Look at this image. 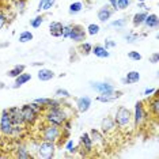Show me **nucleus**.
<instances>
[{
	"instance_id": "obj_48",
	"label": "nucleus",
	"mask_w": 159,
	"mask_h": 159,
	"mask_svg": "<svg viewBox=\"0 0 159 159\" xmlns=\"http://www.w3.org/2000/svg\"><path fill=\"white\" fill-rule=\"evenodd\" d=\"M31 66L33 67H42L44 66V63H31Z\"/></svg>"
},
{
	"instance_id": "obj_10",
	"label": "nucleus",
	"mask_w": 159,
	"mask_h": 159,
	"mask_svg": "<svg viewBox=\"0 0 159 159\" xmlns=\"http://www.w3.org/2000/svg\"><path fill=\"white\" fill-rule=\"evenodd\" d=\"M86 37H87V33H86L84 27L80 26V25H72V30L68 38L76 42V44H80V42L86 41Z\"/></svg>"
},
{
	"instance_id": "obj_46",
	"label": "nucleus",
	"mask_w": 159,
	"mask_h": 159,
	"mask_svg": "<svg viewBox=\"0 0 159 159\" xmlns=\"http://www.w3.org/2000/svg\"><path fill=\"white\" fill-rule=\"evenodd\" d=\"M155 91H157V89H154V87H148V89H146V90L143 91V95H144V97H151Z\"/></svg>"
},
{
	"instance_id": "obj_51",
	"label": "nucleus",
	"mask_w": 159,
	"mask_h": 159,
	"mask_svg": "<svg viewBox=\"0 0 159 159\" xmlns=\"http://www.w3.org/2000/svg\"><path fill=\"white\" fill-rule=\"evenodd\" d=\"M7 2H11V3H14V2H15V0H7Z\"/></svg>"
},
{
	"instance_id": "obj_26",
	"label": "nucleus",
	"mask_w": 159,
	"mask_h": 159,
	"mask_svg": "<svg viewBox=\"0 0 159 159\" xmlns=\"http://www.w3.org/2000/svg\"><path fill=\"white\" fill-rule=\"evenodd\" d=\"M122 37H124L125 42H128V44H136L143 35H140L139 33H135V31H128V33L122 34Z\"/></svg>"
},
{
	"instance_id": "obj_27",
	"label": "nucleus",
	"mask_w": 159,
	"mask_h": 159,
	"mask_svg": "<svg viewBox=\"0 0 159 159\" xmlns=\"http://www.w3.org/2000/svg\"><path fill=\"white\" fill-rule=\"evenodd\" d=\"M26 70V66H23V64H16L14 68H11V70H8V72H7V76L8 78H12L15 79L19 74H22V72Z\"/></svg>"
},
{
	"instance_id": "obj_16",
	"label": "nucleus",
	"mask_w": 159,
	"mask_h": 159,
	"mask_svg": "<svg viewBox=\"0 0 159 159\" xmlns=\"http://www.w3.org/2000/svg\"><path fill=\"white\" fill-rule=\"evenodd\" d=\"M91 98L89 95H83V97H79L76 98V110L79 113H86V111L90 110L91 107Z\"/></svg>"
},
{
	"instance_id": "obj_13",
	"label": "nucleus",
	"mask_w": 159,
	"mask_h": 159,
	"mask_svg": "<svg viewBox=\"0 0 159 159\" xmlns=\"http://www.w3.org/2000/svg\"><path fill=\"white\" fill-rule=\"evenodd\" d=\"M90 89L98 94H102L114 90V86L110 82H90Z\"/></svg>"
},
{
	"instance_id": "obj_33",
	"label": "nucleus",
	"mask_w": 159,
	"mask_h": 159,
	"mask_svg": "<svg viewBox=\"0 0 159 159\" xmlns=\"http://www.w3.org/2000/svg\"><path fill=\"white\" fill-rule=\"evenodd\" d=\"M99 31H101V27L97 23H90L87 29H86V33L89 35H97V34H99Z\"/></svg>"
},
{
	"instance_id": "obj_6",
	"label": "nucleus",
	"mask_w": 159,
	"mask_h": 159,
	"mask_svg": "<svg viewBox=\"0 0 159 159\" xmlns=\"http://www.w3.org/2000/svg\"><path fill=\"white\" fill-rule=\"evenodd\" d=\"M12 128H14V125L11 122V118H10L8 110L3 109L2 113H0V133L4 136H11Z\"/></svg>"
},
{
	"instance_id": "obj_31",
	"label": "nucleus",
	"mask_w": 159,
	"mask_h": 159,
	"mask_svg": "<svg viewBox=\"0 0 159 159\" xmlns=\"http://www.w3.org/2000/svg\"><path fill=\"white\" fill-rule=\"evenodd\" d=\"M128 23V18H120V19H116L113 22H110V26L111 27H116V29H124Z\"/></svg>"
},
{
	"instance_id": "obj_17",
	"label": "nucleus",
	"mask_w": 159,
	"mask_h": 159,
	"mask_svg": "<svg viewBox=\"0 0 159 159\" xmlns=\"http://www.w3.org/2000/svg\"><path fill=\"white\" fill-rule=\"evenodd\" d=\"M113 14H114V11L111 10V7L109 4H106V6H102L98 10V12H97V16H98L99 22L106 23V22H109V19L113 16Z\"/></svg>"
},
{
	"instance_id": "obj_5",
	"label": "nucleus",
	"mask_w": 159,
	"mask_h": 159,
	"mask_svg": "<svg viewBox=\"0 0 159 159\" xmlns=\"http://www.w3.org/2000/svg\"><path fill=\"white\" fill-rule=\"evenodd\" d=\"M37 157L42 159H52L56 154V143L41 140L37 144Z\"/></svg>"
},
{
	"instance_id": "obj_49",
	"label": "nucleus",
	"mask_w": 159,
	"mask_h": 159,
	"mask_svg": "<svg viewBox=\"0 0 159 159\" xmlns=\"http://www.w3.org/2000/svg\"><path fill=\"white\" fill-rule=\"evenodd\" d=\"M6 87V86H4V83H3V82H0V90H2V89H4Z\"/></svg>"
},
{
	"instance_id": "obj_22",
	"label": "nucleus",
	"mask_w": 159,
	"mask_h": 159,
	"mask_svg": "<svg viewBox=\"0 0 159 159\" xmlns=\"http://www.w3.org/2000/svg\"><path fill=\"white\" fill-rule=\"evenodd\" d=\"M31 80V75L30 74H26V72H22V74H19L18 76L15 78V83H14V86H12V89H19L20 86H23V84H26L27 82H30Z\"/></svg>"
},
{
	"instance_id": "obj_19",
	"label": "nucleus",
	"mask_w": 159,
	"mask_h": 159,
	"mask_svg": "<svg viewBox=\"0 0 159 159\" xmlns=\"http://www.w3.org/2000/svg\"><path fill=\"white\" fill-rule=\"evenodd\" d=\"M139 80H140L139 71H129L128 74L125 75V78L121 79L122 84H133V83H137Z\"/></svg>"
},
{
	"instance_id": "obj_29",
	"label": "nucleus",
	"mask_w": 159,
	"mask_h": 159,
	"mask_svg": "<svg viewBox=\"0 0 159 159\" xmlns=\"http://www.w3.org/2000/svg\"><path fill=\"white\" fill-rule=\"evenodd\" d=\"M33 38H34L33 33H31V31H29V30H23L22 33L19 34V42H22V44H26V42H30Z\"/></svg>"
},
{
	"instance_id": "obj_32",
	"label": "nucleus",
	"mask_w": 159,
	"mask_h": 159,
	"mask_svg": "<svg viewBox=\"0 0 159 159\" xmlns=\"http://www.w3.org/2000/svg\"><path fill=\"white\" fill-rule=\"evenodd\" d=\"M91 49H93V45L90 44V42H80V45H79V50H80V53L82 55H84V56H87L91 53Z\"/></svg>"
},
{
	"instance_id": "obj_1",
	"label": "nucleus",
	"mask_w": 159,
	"mask_h": 159,
	"mask_svg": "<svg viewBox=\"0 0 159 159\" xmlns=\"http://www.w3.org/2000/svg\"><path fill=\"white\" fill-rule=\"evenodd\" d=\"M114 122L117 125V129L122 133H131L135 131V122H133L132 111L125 106H118L114 114Z\"/></svg>"
},
{
	"instance_id": "obj_4",
	"label": "nucleus",
	"mask_w": 159,
	"mask_h": 159,
	"mask_svg": "<svg viewBox=\"0 0 159 159\" xmlns=\"http://www.w3.org/2000/svg\"><path fill=\"white\" fill-rule=\"evenodd\" d=\"M61 139V126L53 125V124H46L44 122V126L41 128V140L52 143H59Z\"/></svg>"
},
{
	"instance_id": "obj_45",
	"label": "nucleus",
	"mask_w": 159,
	"mask_h": 159,
	"mask_svg": "<svg viewBox=\"0 0 159 159\" xmlns=\"http://www.w3.org/2000/svg\"><path fill=\"white\" fill-rule=\"evenodd\" d=\"M150 63H152V64H158L159 63V53L158 52H154L152 55L150 56Z\"/></svg>"
},
{
	"instance_id": "obj_25",
	"label": "nucleus",
	"mask_w": 159,
	"mask_h": 159,
	"mask_svg": "<svg viewBox=\"0 0 159 159\" xmlns=\"http://www.w3.org/2000/svg\"><path fill=\"white\" fill-rule=\"evenodd\" d=\"M15 157L19 158V159H29V158L33 157V155H31L30 150H27L26 147L20 144V146H18L15 148Z\"/></svg>"
},
{
	"instance_id": "obj_50",
	"label": "nucleus",
	"mask_w": 159,
	"mask_h": 159,
	"mask_svg": "<svg viewBox=\"0 0 159 159\" xmlns=\"http://www.w3.org/2000/svg\"><path fill=\"white\" fill-rule=\"evenodd\" d=\"M136 2H137V3H146L147 0H136Z\"/></svg>"
},
{
	"instance_id": "obj_12",
	"label": "nucleus",
	"mask_w": 159,
	"mask_h": 159,
	"mask_svg": "<svg viewBox=\"0 0 159 159\" xmlns=\"http://www.w3.org/2000/svg\"><path fill=\"white\" fill-rule=\"evenodd\" d=\"M79 143H80V150L84 151V155H87L94 151V144H93V140H91V137H90L89 132L82 133Z\"/></svg>"
},
{
	"instance_id": "obj_42",
	"label": "nucleus",
	"mask_w": 159,
	"mask_h": 159,
	"mask_svg": "<svg viewBox=\"0 0 159 159\" xmlns=\"http://www.w3.org/2000/svg\"><path fill=\"white\" fill-rule=\"evenodd\" d=\"M55 4H56V0H45L44 6H42V11H49Z\"/></svg>"
},
{
	"instance_id": "obj_41",
	"label": "nucleus",
	"mask_w": 159,
	"mask_h": 159,
	"mask_svg": "<svg viewBox=\"0 0 159 159\" xmlns=\"http://www.w3.org/2000/svg\"><path fill=\"white\" fill-rule=\"evenodd\" d=\"M128 57L133 61H140L142 60V55H140L139 52H136V50H131V52H128Z\"/></svg>"
},
{
	"instance_id": "obj_11",
	"label": "nucleus",
	"mask_w": 159,
	"mask_h": 159,
	"mask_svg": "<svg viewBox=\"0 0 159 159\" xmlns=\"http://www.w3.org/2000/svg\"><path fill=\"white\" fill-rule=\"evenodd\" d=\"M90 133V137L93 140V144H94V148H103L106 146V137L103 136V133L99 131V129H91L89 132Z\"/></svg>"
},
{
	"instance_id": "obj_43",
	"label": "nucleus",
	"mask_w": 159,
	"mask_h": 159,
	"mask_svg": "<svg viewBox=\"0 0 159 159\" xmlns=\"http://www.w3.org/2000/svg\"><path fill=\"white\" fill-rule=\"evenodd\" d=\"M7 23H8V18H7V15L2 11V10H0V29H3Z\"/></svg>"
},
{
	"instance_id": "obj_14",
	"label": "nucleus",
	"mask_w": 159,
	"mask_h": 159,
	"mask_svg": "<svg viewBox=\"0 0 159 159\" xmlns=\"http://www.w3.org/2000/svg\"><path fill=\"white\" fill-rule=\"evenodd\" d=\"M121 95H122V93L116 91V89H114V90H111V91L99 94V95L97 97V101H98V102H102V103H107V102H113V101L118 99Z\"/></svg>"
},
{
	"instance_id": "obj_21",
	"label": "nucleus",
	"mask_w": 159,
	"mask_h": 159,
	"mask_svg": "<svg viewBox=\"0 0 159 159\" xmlns=\"http://www.w3.org/2000/svg\"><path fill=\"white\" fill-rule=\"evenodd\" d=\"M55 76H56L55 72L52 70H48V68H41V70L37 72V78H38V80H41V82L52 80Z\"/></svg>"
},
{
	"instance_id": "obj_39",
	"label": "nucleus",
	"mask_w": 159,
	"mask_h": 159,
	"mask_svg": "<svg viewBox=\"0 0 159 159\" xmlns=\"http://www.w3.org/2000/svg\"><path fill=\"white\" fill-rule=\"evenodd\" d=\"M132 0H117V7L118 10H126L129 6H131Z\"/></svg>"
},
{
	"instance_id": "obj_30",
	"label": "nucleus",
	"mask_w": 159,
	"mask_h": 159,
	"mask_svg": "<svg viewBox=\"0 0 159 159\" xmlns=\"http://www.w3.org/2000/svg\"><path fill=\"white\" fill-rule=\"evenodd\" d=\"M34 102H37L38 105H41L44 109H48L50 107V105L53 102V98H46V97H41V98H35Z\"/></svg>"
},
{
	"instance_id": "obj_9",
	"label": "nucleus",
	"mask_w": 159,
	"mask_h": 159,
	"mask_svg": "<svg viewBox=\"0 0 159 159\" xmlns=\"http://www.w3.org/2000/svg\"><path fill=\"white\" fill-rule=\"evenodd\" d=\"M118 129H117V125L114 122V118L113 117H105L102 121H101V132L103 133L105 137L113 135L116 133Z\"/></svg>"
},
{
	"instance_id": "obj_28",
	"label": "nucleus",
	"mask_w": 159,
	"mask_h": 159,
	"mask_svg": "<svg viewBox=\"0 0 159 159\" xmlns=\"http://www.w3.org/2000/svg\"><path fill=\"white\" fill-rule=\"evenodd\" d=\"M83 10V3L82 2H74L70 4V8H68V12L71 14V15H76Z\"/></svg>"
},
{
	"instance_id": "obj_23",
	"label": "nucleus",
	"mask_w": 159,
	"mask_h": 159,
	"mask_svg": "<svg viewBox=\"0 0 159 159\" xmlns=\"http://www.w3.org/2000/svg\"><path fill=\"white\" fill-rule=\"evenodd\" d=\"M61 30H63V23L53 20L49 25V33L52 37H61Z\"/></svg>"
},
{
	"instance_id": "obj_8",
	"label": "nucleus",
	"mask_w": 159,
	"mask_h": 159,
	"mask_svg": "<svg viewBox=\"0 0 159 159\" xmlns=\"http://www.w3.org/2000/svg\"><path fill=\"white\" fill-rule=\"evenodd\" d=\"M147 98H148L147 102L144 103V105H147L146 109L148 111V114L152 116L155 120H157L158 116H159V98L157 95V91H155L151 97H147Z\"/></svg>"
},
{
	"instance_id": "obj_44",
	"label": "nucleus",
	"mask_w": 159,
	"mask_h": 159,
	"mask_svg": "<svg viewBox=\"0 0 159 159\" xmlns=\"http://www.w3.org/2000/svg\"><path fill=\"white\" fill-rule=\"evenodd\" d=\"M116 41H113V39H105V48L106 49H113V48H116Z\"/></svg>"
},
{
	"instance_id": "obj_7",
	"label": "nucleus",
	"mask_w": 159,
	"mask_h": 159,
	"mask_svg": "<svg viewBox=\"0 0 159 159\" xmlns=\"http://www.w3.org/2000/svg\"><path fill=\"white\" fill-rule=\"evenodd\" d=\"M20 111H22V117H23V124L25 126H33L35 122L38 121V116L35 111L31 109L30 106L27 105H23L22 107H20Z\"/></svg>"
},
{
	"instance_id": "obj_3",
	"label": "nucleus",
	"mask_w": 159,
	"mask_h": 159,
	"mask_svg": "<svg viewBox=\"0 0 159 159\" xmlns=\"http://www.w3.org/2000/svg\"><path fill=\"white\" fill-rule=\"evenodd\" d=\"M132 114H133V122H135L136 128H143L150 121V114H148L143 101H137L135 103V109H133Z\"/></svg>"
},
{
	"instance_id": "obj_47",
	"label": "nucleus",
	"mask_w": 159,
	"mask_h": 159,
	"mask_svg": "<svg viewBox=\"0 0 159 159\" xmlns=\"http://www.w3.org/2000/svg\"><path fill=\"white\" fill-rule=\"evenodd\" d=\"M107 2H109L107 4H109V6L111 7V10H113L114 12L117 11V10H118V7H117V0H107Z\"/></svg>"
},
{
	"instance_id": "obj_35",
	"label": "nucleus",
	"mask_w": 159,
	"mask_h": 159,
	"mask_svg": "<svg viewBox=\"0 0 159 159\" xmlns=\"http://www.w3.org/2000/svg\"><path fill=\"white\" fill-rule=\"evenodd\" d=\"M55 95H56V98H59V99H67V98H70L71 97V94L66 89H57Z\"/></svg>"
},
{
	"instance_id": "obj_37",
	"label": "nucleus",
	"mask_w": 159,
	"mask_h": 159,
	"mask_svg": "<svg viewBox=\"0 0 159 159\" xmlns=\"http://www.w3.org/2000/svg\"><path fill=\"white\" fill-rule=\"evenodd\" d=\"M71 30H72V25L71 23H67V25H63V30H61V37L63 38H68L71 34Z\"/></svg>"
},
{
	"instance_id": "obj_20",
	"label": "nucleus",
	"mask_w": 159,
	"mask_h": 159,
	"mask_svg": "<svg viewBox=\"0 0 159 159\" xmlns=\"http://www.w3.org/2000/svg\"><path fill=\"white\" fill-rule=\"evenodd\" d=\"M158 25H159V18L157 14H147L143 26H146L147 29H157Z\"/></svg>"
},
{
	"instance_id": "obj_24",
	"label": "nucleus",
	"mask_w": 159,
	"mask_h": 159,
	"mask_svg": "<svg viewBox=\"0 0 159 159\" xmlns=\"http://www.w3.org/2000/svg\"><path fill=\"white\" fill-rule=\"evenodd\" d=\"M147 14H148V11H140V12H136L135 15H133V18H132V25H133V26H135V27L143 26L144 19H146Z\"/></svg>"
},
{
	"instance_id": "obj_36",
	"label": "nucleus",
	"mask_w": 159,
	"mask_h": 159,
	"mask_svg": "<svg viewBox=\"0 0 159 159\" xmlns=\"http://www.w3.org/2000/svg\"><path fill=\"white\" fill-rule=\"evenodd\" d=\"M66 151L67 152H70V154H75L78 151L76 146H75V143H74V140L72 139H68L66 142Z\"/></svg>"
},
{
	"instance_id": "obj_15",
	"label": "nucleus",
	"mask_w": 159,
	"mask_h": 159,
	"mask_svg": "<svg viewBox=\"0 0 159 159\" xmlns=\"http://www.w3.org/2000/svg\"><path fill=\"white\" fill-rule=\"evenodd\" d=\"M7 110H8V114H10V118H11L12 125H25L23 124L22 111H20L19 106H12V107H10V109H7Z\"/></svg>"
},
{
	"instance_id": "obj_34",
	"label": "nucleus",
	"mask_w": 159,
	"mask_h": 159,
	"mask_svg": "<svg viewBox=\"0 0 159 159\" xmlns=\"http://www.w3.org/2000/svg\"><path fill=\"white\" fill-rule=\"evenodd\" d=\"M42 23H44V16H42V15H37V16H34L33 19H30V26L33 29L41 27Z\"/></svg>"
},
{
	"instance_id": "obj_38",
	"label": "nucleus",
	"mask_w": 159,
	"mask_h": 159,
	"mask_svg": "<svg viewBox=\"0 0 159 159\" xmlns=\"http://www.w3.org/2000/svg\"><path fill=\"white\" fill-rule=\"evenodd\" d=\"M16 10L19 11V14H23L25 12V8H26V0H15L14 2Z\"/></svg>"
},
{
	"instance_id": "obj_18",
	"label": "nucleus",
	"mask_w": 159,
	"mask_h": 159,
	"mask_svg": "<svg viewBox=\"0 0 159 159\" xmlns=\"http://www.w3.org/2000/svg\"><path fill=\"white\" fill-rule=\"evenodd\" d=\"M91 53L95 57H99V59H107L110 56L109 49H106L103 45H94L91 49Z\"/></svg>"
},
{
	"instance_id": "obj_40",
	"label": "nucleus",
	"mask_w": 159,
	"mask_h": 159,
	"mask_svg": "<svg viewBox=\"0 0 159 159\" xmlns=\"http://www.w3.org/2000/svg\"><path fill=\"white\" fill-rule=\"evenodd\" d=\"M29 106H30L31 109H33V110H34V111H35V113H37V114H41L42 111L45 110L44 107L41 106V105H38L37 102H34V101H33V102H30V103H29Z\"/></svg>"
},
{
	"instance_id": "obj_2",
	"label": "nucleus",
	"mask_w": 159,
	"mask_h": 159,
	"mask_svg": "<svg viewBox=\"0 0 159 159\" xmlns=\"http://www.w3.org/2000/svg\"><path fill=\"white\" fill-rule=\"evenodd\" d=\"M68 118H71V114L67 111V107L61 105L59 107H49L45 109L44 113V122L46 124H53L61 126Z\"/></svg>"
}]
</instances>
